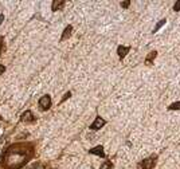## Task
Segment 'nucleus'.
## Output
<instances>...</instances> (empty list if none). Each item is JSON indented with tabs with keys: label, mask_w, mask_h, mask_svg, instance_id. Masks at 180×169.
Wrapping results in <instances>:
<instances>
[{
	"label": "nucleus",
	"mask_w": 180,
	"mask_h": 169,
	"mask_svg": "<svg viewBox=\"0 0 180 169\" xmlns=\"http://www.w3.org/2000/svg\"><path fill=\"white\" fill-rule=\"evenodd\" d=\"M32 146L31 145H12L8 148L7 153L4 154V164L7 169H19L26 164L27 161L32 157Z\"/></svg>",
	"instance_id": "obj_1"
},
{
	"label": "nucleus",
	"mask_w": 180,
	"mask_h": 169,
	"mask_svg": "<svg viewBox=\"0 0 180 169\" xmlns=\"http://www.w3.org/2000/svg\"><path fill=\"white\" fill-rule=\"evenodd\" d=\"M156 160H157V156L153 154V156L145 158L143 162H141V168L143 169H153L155 165H156Z\"/></svg>",
	"instance_id": "obj_2"
},
{
	"label": "nucleus",
	"mask_w": 180,
	"mask_h": 169,
	"mask_svg": "<svg viewBox=\"0 0 180 169\" xmlns=\"http://www.w3.org/2000/svg\"><path fill=\"white\" fill-rule=\"evenodd\" d=\"M121 7H124V8L129 7V1H124V3H121Z\"/></svg>",
	"instance_id": "obj_17"
},
{
	"label": "nucleus",
	"mask_w": 180,
	"mask_h": 169,
	"mask_svg": "<svg viewBox=\"0 0 180 169\" xmlns=\"http://www.w3.org/2000/svg\"><path fill=\"white\" fill-rule=\"evenodd\" d=\"M156 55H157V53H156V51H152V53H151L147 57V63H148V65H151V63H152V61L156 58Z\"/></svg>",
	"instance_id": "obj_10"
},
{
	"label": "nucleus",
	"mask_w": 180,
	"mask_h": 169,
	"mask_svg": "<svg viewBox=\"0 0 180 169\" xmlns=\"http://www.w3.org/2000/svg\"><path fill=\"white\" fill-rule=\"evenodd\" d=\"M3 20H4V15H3V13H0V24L3 23Z\"/></svg>",
	"instance_id": "obj_19"
},
{
	"label": "nucleus",
	"mask_w": 180,
	"mask_h": 169,
	"mask_svg": "<svg viewBox=\"0 0 180 169\" xmlns=\"http://www.w3.org/2000/svg\"><path fill=\"white\" fill-rule=\"evenodd\" d=\"M90 153H92V154H97V156H100V157H105V152H104V148H102L101 145L90 149Z\"/></svg>",
	"instance_id": "obj_5"
},
{
	"label": "nucleus",
	"mask_w": 180,
	"mask_h": 169,
	"mask_svg": "<svg viewBox=\"0 0 180 169\" xmlns=\"http://www.w3.org/2000/svg\"><path fill=\"white\" fill-rule=\"evenodd\" d=\"M105 124H106V122H105V120H104V118H101V117H97L96 121H94V122L90 125V129L98 130V129H101V128H102V126H104Z\"/></svg>",
	"instance_id": "obj_4"
},
{
	"label": "nucleus",
	"mask_w": 180,
	"mask_h": 169,
	"mask_svg": "<svg viewBox=\"0 0 180 169\" xmlns=\"http://www.w3.org/2000/svg\"><path fill=\"white\" fill-rule=\"evenodd\" d=\"M4 47V43H3V38H0V55H1V50Z\"/></svg>",
	"instance_id": "obj_16"
},
{
	"label": "nucleus",
	"mask_w": 180,
	"mask_h": 169,
	"mask_svg": "<svg viewBox=\"0 0 180 169\" xmlns=\"http://www.w3.org/2000/svg\"><path fill=\"white\" fill-rule=\"evenodd\" d=\"M173 9L175 11H180V1H176L175 5H173Z\"/></svg>",
	"instance_id": "obj_14"
},
{
	"label": "nucleus",
	"mask_w": 180,
	"mask_h": 169,
	"mask_svg": "<svg viewBox=\"0 0 180 169\" xmlns=\"http://www.w3.org/2000/svg\"><path fill=\"white\" fill-rule=\"evenodd\" d=\"M129 47H125V46H118V49H117V54H118V57L121 59L124 58V57H125V55H126L128 53H129Z\"/></svg>",
	"instance_id": "obj_7"
},
{
	"label": "nucleus",
	"mask_w": 180,
	"mask_h": 169,
	"mask_svg": "<svg viewBox=\"0 0 180 169\" xmlns=\"http://www.w3.org/2000/svg\"><path fill=\"white\" fill-rule=\"evenodd\" d=\"M4 71H5V67L3 66V65H0V75H1V74H3Z\"/></svg>",
	"instance_id": "obj_18"
},
{
	"label": "nucleus",
	"mask_w": 180,
	"mask_h": 169,
	"mask_svg": "<svg viewBox=\"0 0 180 169\" xmlns=\"http://www.w3.org/2000/svg\"><path fill=\"white\" fill-rule=\"evenodd\" d=\"M112 166H113V165H112V162H110V161H105L100 169H112Z\"/></svg>",
	"instance_id": "obj_13"
},
{
	"label": "nucleus",
	"mask_w": 180,
	"mask_h": 169,
	"mask_svg": "<svg viewBox=\"0 0 180 169\" xmlns=\"http://www.w3.org/2000/svg\"><path fill=\"white\" fill-rule=\"evenodd\" d=\"M168 109H169V110H180V101L179 102H175V103H172V105H169Z\"/></svg>",
	"instance_id": "obj_12"
},
{
	"label": "nucleus",
	"mask_w": 180,
	"mask_h": 169,
	"mask_svg": "<svg viewBox=\"0 0 180 169\" xmlns=\"http://www.w3.org/2000/svg\"><path fill=\"white\" fill-rule=\"evenodd\" d=\"M71 31H73V27H71V26H67L66 28H65V31H63V35H62L61 40H66L67 38L71 35Z\"/></svg>",
	"instance_id": "obj_8"
},
{
	"label": "nucleus",
	"mask_w": 180,
	"mask_h": 169,
	"mask_svg": "<svg viewBox=\"0 0 180 169\" xmlns=\"http://www.w3.org/2000/svg\"><path fill=\"white\" fill-rule=\"evenodd\" d=\"M70 95H71L70 93H66V94H65V95H63V98H62V102H65V101H66V99L70 97Z\"/></svg>",
	"instance_id": "obj_15"
},
{
	"label": "nucleus",
	"mask_w": 180,
	"mask_h": 169,
	"mask_svg": "<svg viewBox=\"0 0 180 169\" xmlns=\"http://www.w3.org/2000/svg\"><path fill=\"white\" fill-rule=\"evenodd\" d=\"M34 116H32V113H31L30 110H27L24 111L22 114V121H26V122H34Z\"/></svg>",
	"instance_id": "obj_6"
},
{
	"label": "nucleus",
	"mask_w": 180,
	"mask_h": 169,
	"mask_svg": "<svg viewBox=\"0 0 180 169\" xmlns=\"http://www.w3.org/2000/svg\"><path fill=\"white\" fill-rule=\"evenodd\" d=\"M63 4H65V1H54L53 3V11H58V9H61L62 7H63Z\"/></svg>",
	"instance_id": "obj_9"
},
{
	"label": "nucleus",
	"mask_w": 180,
	"mask_h": 169,
	"mask_svg": "<svg viewBox=\"0 0 180 169\" xmlns=\"http://www.w3.org/2000/svg\"><path fill=\"white\" fill-rule=\"evenodd\" d=\"M51 106V97L50 95H43L39 99V107L42 110H47Z\"/></svg>",
	"instance_id": "obj_3"
},
{
	"label": "nucleus",
	"mask_w": 180,
	"mask_h": 169,
	"mask_svg": "<svg viewBox=\"0 0 180 169\" xmlns=\"http://www.w3.org/2000/svg\"><path fill=\"white\" fill-rule=\"evenodd\" d=\"M165 22H167V20H165V19H163V20H160V22H159L157 24H156V27H155L153 32H157L159 30H160V28H161V27L164 26V24H165Z\"/></svg>",
	"instance_id": "obj_11"
}]
</instances>
